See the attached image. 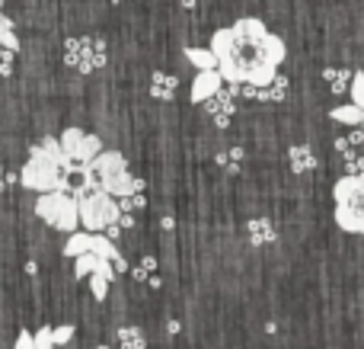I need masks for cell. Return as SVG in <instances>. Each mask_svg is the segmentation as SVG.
Listing matches in <instances>:
<instances>
[{"label": "cell", "instance_id": "obj_1", "mask_svg": "<svg viewBox=\"0 0 364 349\" xmlns=\"http://www.w3.org/2000/svg\"><path fill=\"white\" fill-rule=\"evenodd\" d=\"M211 48L224 80L246 87H272L282 61L288 58L284 38L256 16H243L227 29H218L211 36Z\"/></svg>", "mask_w": 364, "mask_h": 349}, {"label": "cell", "instance_id": "obj_2", "mask_svg": "<svg viewBox=\"0 0 364 349\" xmlns=\"http://www.w3.org/2000/svg\"><path fill=\"white\" fill-rule=\"evenodd\" d=\"M70 173L80 177V164H74V160L64 154L61 138H45L42 145H36L29 151V160H26L23 170H19V183L36 192L70 189V183H68Z\"/></svg>", "mask_w": 364, "mask_h": 349}, {"label": "cell", "instance_id": "obj_3", "mask_svg": "<svg viewBox=\"0 0 364 349\" xmlns=\"http://www.w3.org/2000/svg\"><path fill=\"white\" fill-rule=\"evenodd\" d=\"M333 199H336V224L342 231H348V234L364 237V170L342 177L333 189Z\"/></svg>", "mask_w": 364, "mask_h": 349}, {"label": "cell", "instance_id": "obj_4", "mask_svg": "<svg viewBox=\"0 0 364 349\" xmlns=\"http://www.w3.org/2000/svg\"><path fill=\"white\" fill-rule=\"evenodd\" d=\"M74 196H77V202H80V224L87 231H109L112 224L122 222V205L115 202V196L106 192L102 186H96V189L80 186Z\"/></svg>", "mask_w": 364, "mask_h": 349}, {"label": "cell", "instance_id": "obj_5", "mask_svg": "<svg viewBox=\"0 0 364 349\" xmlns=\"http://www.w3.org/2000/svg\"><path fill=\"white\" fill-rule=\"evenodd\" d=\"M93 170H96L100 186L106 192H112L115 199L132 196V192H144V183H141L138 177H132L128 160L122 157V151H102L100 157L93 160Z\"/></svg>", "mask_w": 364, "mask_h": 349}, {"label": "cell", "instance_id": "obj_6", "mask_svg": "<svg viewBox=\"0 0 364 349\" xmlns=\"http://www.w3.org/2000/svg\"><path fill=\"white\" fill-rule=\"evenodd\" d=\"M36 215L42 218L45 224H51L55 231H64V234H74L77 224H80V202H77V196H70L68 189L38 192Z\"/></svg>", "mask_w": 364, "mask_h": 349}, {"label": "cell", "instance_id": "obj_7", "mask_svg": "<svg viewBox=\"0 0 364 349\" xmlns=\"http://www.w3.org/2000/svg\"><path fill=\"white\" fill-rule=\"evenodd\" d=\"M61 147H64V154H68L74 164H93V160L106 151V147H102V138L80 132V128H64L61 132Z\"/></svg>", "mask_w": 364, "mask_h": 349}, {"label": "cell", "instance_id": "obj_8", "mask_svg": "<svg viewBox=\"0 0 364 349\" xmlns=\"http://www.w3.org/2000/svg\"><path fill=\"white\" fill-rule=\"evenodd\" d=\"M220 83H224V74H220V68L198 71V77L192 80V90H188V96H192V103H205V100H211V96H218Z\"/></svg>", "mask_w": 364, "mask_h": 349}, {"label": "cell", "instance_id": "obj_9", "mask_svg": "<svg viewBox=\"0 0 364 349\" xmlns=\"http://www.w3.org/2000/svg\"><path fill=\"white\" fill-rule=\"evenodd\" d=\"M288 160H291V170H294V173H307V170H314V167H316V154L310 151L307 145H294V147H291Z\"/></svg>", "mask_w": 364, "mask_h": 349}, {"label": "cell", "instance_id": "obj_10", "mask_svg": "<svg viewBox=\"0 0 364 349\" xmlns=\"http://www.w3.org/2000/svg\"><path fill=\"white\" fill-rule=\"evenodd\" d=\"M250 241L256 244V247L272 244V241H275V224H272L269 218H252V222H250Z\"/></svg>", "mask_w": 364, "mask_h": 349}, {"label": "cell", "instance_id": "obj_11", "mask_svg": "<svg viewBox=\"0 0 364 349\" xmlns=\"http://www.w3.org/2000/svg\"><path fill=\"white\" fill-rule=\"evenodd\" d=\"M329 115H333L336 122H342V125H361V122H364V109L358 106V103H346V106H336Z\"/></svg>", "mask_w": 364, "mask_h": 349}, {"label": "cell", "instance_id": "obj_12", "mask_svg": "<svg viewBox=\"0 0 364 349\" xmlns=\"http://www.w3.org/2000/svg\"><path fill=\"white\" fill-rule=\"evenodd\" d=\"M186 58H188V61H192L198 71L218 68V55H214L211 45H208V48H186Z\"/></svg>", "mask_w": 364, "mask_h": 349}, {"label": "cell", "instance_id": "obj_13", "mask_svg": "<svg viewBox=\"0 0 364 349\" xmlns=\"http://www.w3.org/2000/svg\"><path fill=\"white\" fill-rule=\"evenodd\" d=\"M100 260H102V256H100V254H93V250H87V254H80V256H77L74 276H77V279H87V276H93V269L100 266Z\"/></svg>", "mask_w": 364, "mask_h": 349}, {"label": "cell", "instance_id": "obj_14", "mask_svg": "<svg viewBox=\"0 0 364 349\" xmlns=\"http://www.w3.org/2000/svg\"><path fill=\"white\" fill-rule=\"evenodd\" d=\"M151 93L157 96V100H170V96L176 93V77L154 74V87H151Z\"/></svg>", "mask_w": 364, "mask_h": 349}, {"label": "cell", "instance_id": "obj_15", "mask_svg": "<svg viewBox=\"0 0 364 349\" xmlns=\"http://www.w3.org/2000/svg\"><path fill=\"white\" fill-rule=\"evenodd\" d=\"M87 250H90V231L87 234H77L74 231V234L68 237V244H64V256H74V260L80 254H87Z\"/></svg>", "mask_w": 364, "mask_h": 349}, {"label": "cell", "instance_id": "obj_16", "mask_svg": "<svg viewBox=\"0 0 364 349\" xmlns=\"http://www.w3.org/2000/svg\"><path fill=\"white\" fill-rule=\"evenodd\" d=\"M119 343L122 349H144V333L138 330V327H122L119 330Z\"/></svg>", "mask_w": 364, "mask_h": 349}, {"label": "cell", "instance_id": "obj_17", "mask_svg": "<svg viewBox=\"0 0 364 349\" xmlns=\"http://www.w3.org/2000/svg\"><path fill=\"white\" fill-rule=\"evenodd\" d=\"M352 77L355 74H348V71H326V80L333 83V87H329L333 93H342V90L352 87Z\"/></svg>", "mask_w": 364, "mask_h": 349}, {"label": "cell", "instance_id": "obj_18", "mask_svg": "<svg viewBox=\"0 0 364 349\" xmlns=\"http://www.w3.org/2000/svg\"><path fill=\"white\" fill-rule=\"evenodd\" d=\"M0 45L10 51H19V36L13 32V23L6 16H4V23H0Z\"/></svg>", "mask_w": 364, "mask_h": 349}, {"label": "cell", "instance_id": "obj_19", "mask_svg": "<svg viewBox=\"0 0 364 349\" xmlns=\"http://www.w3.org/2000/svg\"><path fill=\"white\" fill-rule=\"evenodd\" d=\"M36 349H64L55 343V330L51 327H42V330H36Z\"/></svg>", "mask_w": 364, "mask_h": 349}, {"label": "cell", "instance_id": "obj_20", "mask_svg": "<svg viewBox=\"0 0 364 349\" xmlns=\"http://www.w3.org/2000/svg\"><path fill=\"white\" fill-rule=\"evenodd\" d=\"M348 93H352V103H358L364 109V71H355L352 77V87H348Z\"/></svg>", "mask_w": 364, "mask_h": 349}, {"label": "cell", "instance_id": "obj_21", "mask_svg": "<svg viewBox=\"0 0 364 349\" xmlns=\"http://www.w3.org/2000/svg\"><path fill=\"white\" fill-rule=\"evenodd\" d=\"M240 157H243L240 151L227 154V157H224V154H218V164H220V167H227V170H240Z\"/></svg>", "mask_w": 364, "mask_h": 349}, {"label": "cell", "instance_id": "obj_22", "mask_svg": "<svg viewBox=\"0 0 364 349\" xmlns=\"http://www.w3.org/2000/svg\"><path fill=\"white\" fill-rule=\"evenodd\" d=\"M68 340H74V327H70V324L55 327V343H58V346H64Z\"/></svg>", "mask_w": 364, "mask_h": 349}, {"label": "cell", "instance_id": "obj_23", "mask_svg": "<svg viewBox=\"0 0 364 349\" xmlns=\"http://www.w3.org/2000/svg\"><path fill=\"white\" fill-rule=\"evenodd\" d=\"M10 71H13V51L0 45V74H10Z\"/></svg>", "mask_w": 364, "mask_h": 349}, {"label": "cell", "instance_id": "obj_24", "mask_svg": "<svg viewBox=\"0 0 364 349\" xmlns=\"http://www.w3.org/2000/svg\"><path fill=\"white\" fill-rule=\"evenodd\" d=\"M16 349H36V333L19 330V337H16Z\"/></svg>", "mask_w": 364, "mask_h": 349}, {"label": "cell", "instance_id": "obj_25", "mask_svg": "<svg viewBox=\"0 0 364 349\" xmlns=\"http://www.w3.org/2000/svg\"><path fill=\"white\" fill-rule=\"evenodd\" d=\"M0 23H4V10H0Z\"/></svg>", "mask_w": 364, "mask_h": 349}, {"label": "cell", "instance_id": "obj_26", "mask_svg": "<svg viewBox=\"0 0 364 349\" xmlns=\"http://www.w3.org/2000/svg\"><path fill=\"white\" fill-rule=\"evenodd\" d=\"M112 4H122V0H112Z\"/></svg>", "mask_w": 364, "mask_h": 349}, {"label": "cell", "instance_id": "obj_27", "mask_svg": "<svg viewBox=\"0 0 364 349\" xmlns=\"http://www.w3.org/2000/svg\"><path fill=\"white\" fill-rule=\"evenodd\" d=\"M361 132H364V122H361Z\"/></svg>", "mask_w": 364, "mask_h": 349}, {"label": "cell", "instance_id": "obj_28", "mask_svg": "<svg viewBox=\"0 0 364 349\" xmlns=\"http://www.w3.org/2000/svg\"><path fill=\"white\" fill-rule=\"evenodd\" d=\"M0 6H4V4H0Z\"/></svg>", "mask_w": 364, "mask_h": 349}]
</instances>
